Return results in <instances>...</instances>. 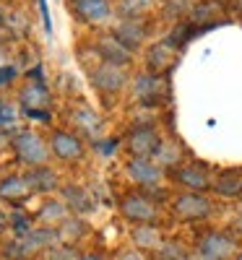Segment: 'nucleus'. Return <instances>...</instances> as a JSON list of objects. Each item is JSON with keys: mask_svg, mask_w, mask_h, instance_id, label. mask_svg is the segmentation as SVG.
<instances>
[{"mask_svg": "<svg viewBox=\"0 0 242 260\" xmlns=\"http://www.w3.org/2000/svg\"><path fill=\"white\" fill-rule=\"evenodd\" d=\"M169 211H172L174 219H180L185 224H201V221H208L214 216V201H211L208 192L183 190L177 195H172Z\"/></svg>", "mask_w": 242, "mask_h": 260, "instance_id": "f257e3e1", "label": "nucleus"}, {"mask_svg": "<svg viewBox=\"0 0 242 260\" xmlns=\"http://www.w3.org/2000/svg\"><path fill=\"white\" fill-rule=\"evenodd\" d=\"M130 94L138 102V107L143 110H159L162 104L169 102V83L167 76H157V73H138L130 81Z\"/></svg>", "mask_w": 242, "mask_h": 260, "instance_id": "f03ea898", "label": "nucleus"}, {"mask_svg": "<svg viewBox=\"0 0 242 260\" xmlns=\"http://www.w3.org/2000/svg\"><path fill=\"white\" fill-rule=\"evenodd\" d=\"M123 219L130 224H159L164 219V211L157 201H151L143 190H130L125 195H120V203H117Z\"/></svg>", "mask_w": 242, "mask_h": 260, "instance_id": "7ed1b4c3", "label": "nucleus"}, {"mask_svg": "<svg viewBox=\"0 0 242 260\" xmlns=\"http://www.w3.org/2000/svg\"><path fill=\"white\" fill-rule=\"evenodd\" d=\"M11 148L13 154L21 164H26L29 169L34 167H47L50 161V143L42 138L39 133H34V130H18V133H13L11 138Z\"/></svg>", "mask_w": 242, "mask_h": 260, "instance_id": "20e7f679", "label": "nucleus"}, {"mask_svg": "<svg viewBox=\"0 0 242 260\" xmlns=\"http://www.w3.org/2000/svg\"><path fill=\"white\" fill-rule=\"evenodd\" d=\"M198 252L208 255L211 260H234L237 255V240L227 229H203L195 237V247Z\"/></svg>", "mask_w": 242, "mask_h": 260, "instance_id": "39448f33", "label": "nucleus"}, {"mask_svg": "<svg viewBox=\"0 0 242 260\" xmlns=\"http://www.w3.org/2000/svg\"><path fill=\"white\" fill-rule=\"evenodd\" d=\"M164 136L159 125H136L125 138V148L130 159H154V154L159 151Z\"/></svg>", "mask_w": 242, "mask_h": 260, "instance_id": "423d86ee", "label": "nucleus"}, {"mask_svg": "<svg viewBox=\"0 0 242 260\" xmlns=\"http://www.w3.org/2000/svg\"><path fill=\"white\" fill-rule=\"evenodd\" d=\"M89 76H92V86L104 96H117L130 86L128 68H120V65L97 62V68H92Z\"/></svg>", "mask_w": 242, "mask_h": 260, "instance_id": "0eeeda50", "label": "nucleus"}, {"mask_svg": "<svg viewBox=\"0 0 242 260\" xmlns=\"http://www.w3.org/2000/svg\"><path fill=\"white\" fill-rule=\"evenodd\" d=\"M169 177H172L174 185H180L183 190H190V192H208L211 190V180H214L208 167L195 164V161L180 164L177 169L169 172Z\"/></svg>", "mask_w": 242, "mask_h": 260, "instance_id": "6e6552de", "label": "nucleus"}, {"mask_svg": "<svg viewBox=\"0 0 242 260\" xmlns=\"http://www.w3.org/2000/svg\"><path fill=\"white\" fill-rule=\"evenodd\" d=\"M125 175L128 180L138 185V190H148V187H157L164 182L167 172L154 161V159H130L125 164Z\"/></svg>", "mask_w": 242, "mask_h": 260, "instance_id": "1a4fd4ad", "label": "nucleus"}, {"mask_svg": "<svg viewBox=\"0 0 242 260\" xmlns=\"http://www.w3.org/2000/svg\"><path fill=\"white\" fill-rule=\"evenodd\" d=\"M50 151L60 159V161H78L83 156V141L81 136L71 133V130H52V136H50Z\"/></svg>", "mask_w": 242, "mask_h": 260, "instance_id": "9d476101", "label": "nucleus"}, {"mask_svg": "<svg viewBox=\"0 0 242 260\" xmlns=\"http://www.w3.org/2000/svg\"><path fill=\"white\" fill-rule=\"evenodd\" d=\"M94 50H97L99 60H102V62H109V65L128 68V65L133 62V52H130L115 34H102V37L94 42Z\"/></svg>", "mask_w": 242, "mask_h": 260, "instance_id": "9b49d317", "label": "nucleus"}, {"mask_svg": "<svg viewBox=\"0 0 242 260\" xmlns=\"http://www.w3.org/2000/svg\"><path fill=\"white\" fill-rule=\"evenodd\" d=\"M211 192L219 195V198H242V167H227L219 169L214 180H211Z\"/></svg>", "mask_w": 242, "mask_h": 260, "instance_id": "f8f14e48", "label": "nucleus"}, {"mask_svg": "<svg viewBox=\"0 0 242 260\" xmlns=\"http://www.w3.org/2000/svg\"><path fill=\"white\" fill-rule=\"evenodd\" d=\"M112 34L123 42L130 52H133L148 39V24L143 18H120L115 24V29H112Z\"/></svg>", "mask_w": 242, "mask_h": 260, "instance_id": "ddd939ff", "label": "nucleus"}, {"mask_svg": "<svg viewBox=\"0 0 242 260\" xmlns=\"http://www.w3.org/2000/svg\"><path fill=\"white\" fill-rule=\"evenodd\" d=\"M130 242L138 252H159V247L164 245V232L159 224H136L130 229Z\"/></svg>", "mask_w": 242, "mask_h": 260, "instance_id": "4468645a", "label": "nucleus"}, {"mask_svg": "<svg viewBox=\"0 0 242 260\" xmlns=\"http://www.w3.org/2000/svg\"><path fill=\"white\" fill-rule=\"evenodd\" d=\"M174 60H177V50L162 39V42H157V45H151L146 50V71L157 73V76H167L172 71Z\"/></svg>", "mask_w": 242, "mask_h": 260, "instance_id": "2eb2a0df", "label": "nucleus"}, {"mask_svg": "<svg viewBox=\"0 0 242 260\" xmlns=\"http://www.w3.org/2000/svg\"><path fill=\"white\" fill-rule=\"evenodd\" d=\"M18 102H21V107H24V112H50L52 96H50V91H47L45 83L29 81L24 89H21Z\"/></svg>", "mask_w": 242, "mask_h": 260, "instance_id": "dca6fc26", "label": "nucleus"}, {"mask_svg": "<svg viewBox=\"0 0 242 260\" xmlns=\"http://www.w3.org/2000/svg\"><path fill=\"white\" fill-rule=\"evenodd\" d=\"M73 11L83 24H104L112 18L115 6L109 0H78V3H73Z\"/></svg>", "mask_w": 242, "mask_h": 260, "instance_id": "f3484780", "label": "nucleus"}, {"mask_svg": "<svg viewBox=\"0 0 242 260\" xmlns=\"http://www.w3.org/2000/svg\"><path fill=\"white\" fill-rule=\"evenodd\" d=\"M18 240V237H16ZM60 242V237H57V226H34L26 237H21V245H24L26 255L32 252H45L50 247H55Z\"/></svg>", "mask_w": 242, "mask_h": 260, "instance_id": "a211bd4d", "label": "nucleus"}, {"mask_svg": "<svg viewBox=\"0 0 242 260\" xmlns=\"http://www.w3.org/2000/svg\"><path fill=\"white\" fill-rule=\"evenodd\" d=\"M154 161H157L167 175L172 169H177L180 164H185V146L177 141V138H164L159 151L154 154Z\"/></svg>", "mask_w": 242, "mask_h": 260, "instance_id": "6ab92c4d", "label": "nucleus"}, {"mask_svg": "<svg viewBox=\"0 0 242 260\" xmlns=\"http://www.w3.org/2000/svg\"><path fill=\"white\" fill-rule=\"evenodd\" d=\"M63 203L68 206L76 216L89 213V211L97 208L94 195L86 190V187H81V185H63Z\"/></svg>", "mask_w": 242, "mask_h": 260, "instance_id": "aec40b11", "label": "nucleus"}, {"mask_svg": "<svg viewBox=\"0 0 242 260\" xmlns=\"http://www.w3.org/2000/svg\"><path fill=\"white\" fill-rule=\"evenodd\" d=\"M26 182L32 187V192H52L60 187V177H57V172L50 169V167H34L26 172Z\"/></svg>", "mask_w": 242, "mask_h": 260, "instance_id": "412c9836", "label": "nucleus"}, {"mask_svg": "<svg viewBox=\"0 0 242 260\" xmlns=\"http://www.w3.org/2000/svg\"><path fill=\"white\" fill-rule=\"evenodd\" d=\"M32 195V187L26 182L24 175H8L0 180V198L8 201V203H21L24 198Z\"/></svg>", "mask_w": 242, "mask_h": 260, "instance_id": "4be33fe9", "label": "nucleus"}, {"mask_svg": "<svg viewBox=\"0 0 242 260\" xmlns=\"http://www.w3.org/2000/svg\"><path fill=\"white\" fill-rule=\"evenodd\" d=\"M71 120H73V125L81 130L83 136L97 138L99 130H102V117L92 110V107H76V110L71 112Z\"/></svg>", "mask_w": 242, "mask_h": 260, "instance_id": "5701e85b", "label": "nucleus"}, {"mask_svg": "<svg viewBox=\"0 0 242 260\" xmlns=\"http://www.w3.org/2000/svg\"><path fill=\"white\" fill-rule=\"evenodd\" d=\"M86 234H89V226H86V221L81 219V216H68V219L57 226V237H60L63 245L76 247V242H81Z\"/></svg>", "mask_w": 242, "mask_h": 260, "instance_id": "b1692460", "label": "nucleus"}, {"mask_svg": "<svg viewBox=\"0 0 242 260\" xmlns=\"http://www.w3.org/2000/svg\"><path fill=\"white\" fill-rule=\"evenodd\" d=\"M154 8H157V0H117L115 13L120 18H146Z\"/></svg>", "mask_w": 242, "mask_h": 260, "instance_id": "393cba45", "label": "nucleus"}, {"mask_svg": "<svg viewBox=\"0 0 242 260\" xmlns=\"http://www.w3.org/2000/svg\"><path fill=\"white\" fill-rule=\"evenodd\" d=\"M68 216H71V208L65 206L63 201H45L42 208H39V219L45 221L47 226H60Z\"/></svg>", "mask_w": 242, "mask_h": 260, "instance_id": "a878e982", "label": "nucleus"}, {"mask_svg": "<svg viewBox=\"0 0 242 260\" xmlns=\"http://www.w3.org/2000/svg\"><path fill=\"white\" fill-rule=\"evenodd\" d=\"M188 255H190V250H188L185 242H180V240H164V245L157 252V260H188Z\"/></svg>", "mask_w": 242, "mask_h": 260, "instance_id": "bb28decb", "label": "nucleus"}, {"mask_svg": "<svg viewBox=\"0 0 242 260\" xmlns=\"http://www.w3.org/2000/svg\"><path fill=\"white\" fill-rule=\"evenodd\" d=\"M190 3L188 0H167L164 8H162V16L167 21H174V24H180V18H188L190 16Z\"/></svg>", "mask_w": 242, "mask_h": 260, "instance_id": "cd10ccee", "label": "nucleus"}, {"mask_svg": "<svg viewBox=\"0 0 242 260\" xmlns=\"http://www.w3.org/2000/svg\"><path fill=\"white\" fill-rule=\"evenodd\" d=\"M8 226L16 232V237L21 240V237H26V234L34 229V221H32V216H29L26 211H13V213L8 216Z\"/></svg>", "mask_w": 242, "mask_h": 260, "instance_id": "c85d7f7f", "label": "nucleus"}, {"mask_svg": "<svg viewBox=\"0 0 242 260\" xmlns=\"http://www.w3.org/2000/svg\"><path fill=\"white\" fill-rule=\"evenodd\" d=\"M78 255L81 252L73 245H63V242H57L55 247L45 250V260H78Z\"/></svg>", "mask_w": 242, "mask_h": 260, "instance_id": "c756f323", "label": "nucleus"}, {"mask_svg": "<svg viewBox=\"0 0 242 260\" xmlns=\"http://www.w3.org/2000/svg\"><path fill=\"white\" fill-rule=\"evenodd\" d=\"M94 148L99 151L102 156H109V154H115V151L120 148V141L117 138H97L94 141Z\"/></svg>", "mask_w": 242, "mask_h": 260, "instance_id": "7c9ffc66", "label": "nucleus"}, {"mask_svg": "<svg viewBox=\"0 0 242 260\" xmlns=\"http://www.w3.org/2000/svg\"><path fill=\"white\" fill-rule=\"evenodd\" d=\"M18 71H16V65H0V89L3 86H11L16 81Z\"/></svg>", "mask_w": 242, "mask_h": 260, "instance_id": "2f4dec72", "label": "nucleus"}, {"mask_svg": "<svg viewBox=\"0 0 242 260\" xmlns=\"http://www.w3.org/2000/svg\"><path fill=\"white\" fill-rule=\"evenodd\" d=\"M115 260H148L143 252H138L136 247H128V250H123V252H117V257Z\"/></svg>", "mask_w": 242, "mask_h": 260, "instance_id": "473e14b6", "label": "nucleus"}, {"mask_svg": "<svg viewBox=\"0 0 242 260\" xmlns=\"http://www.w3.org/2000/svg\"><path fill=\"white\" fill-rule=\"evenodd\" d=\"M78 260H109L104 252H97V250H92V252H81L78 255Z\"/></svg>", "mask_w": 242, "mask_h": 260, "instance_id": "72a5a7b5", "label": "nucleus"}, {"mask_svg": "<svg viewBox=\"0 0 242 260\" xmlns=\"http://www.w3.org/2000/svg\"><path fill=\"white\" fill-rule=\"evenodd\" d=\"M11 146V138L6 136V130H0V151H6Z\"/></svg>", "mask_w": 242, "mask_h": 260, "instance_id": "f704fd0d", "label": "nucleus"}, {"mask_svg": "<svg viewBox=\"0 0 242 260\" xmlns=\"http://www.w3.org/2000/svg\"><path fill=\"white\" fill-rule=\"evenodd\" d=\"M188 260H211V257H208V255H203V252H198V250H190Z\"/></svg>", "mask_w": 242, "mask_h": 260, "instance_id": "c9c22d12", "label": "nucleus"}, {"mask_svg": "<svg viewBox=\"0 0 242 260\" xmlns=\"http://www.w3.org/2000/svg\"><path fill=\"white\" fill-rule=\"evenodd\" d=\"M6 226H8V216L0 211V232H6Z\"/></svg>", "mask_w": 242, "mask_h": 260, "instance_id": "e433bc0d", "label": "nucleus"}, {"mask_svg": "<svg viewBox=\"0 0 242 260\" xmlns=\"http://www.w3.org/2000/svg\"><path fill=\"white\" fill-rule=\"evenodd\" d=\"M237 221H239V226H242V203L237 206Z\"/></svg>", "mask_w": 242, "mask_h": 260, "instance_id": "4c0bfd02", "label": "nucleus"}, {"mask_svg": "<svg viewBox=\"0 0 242 260\" xmlns=\"http://www.w3.org/2000/svg\"><path fill=\"white\" fill-rule=\"evenodd\" d=\"M234 260H242V250H237V255H234Z\"/></svg>", "mask_w": 242, "mask_h": 260, "instance_id": "58836bf2", "label": "nucleus"}, {"mask_svg": "<svg viewBox=\"0 0 242 260\" xmlns=\"http://www.w3.org/2000/svg\"><path fill=\"white\" fill-rule=\"evenodd\" d=\"M3 31H6V29H3V24H0V37H3Z\"/></svg>", "mask_w": 242, "mask_h": 260, "instance_id": "ea45409f", "label": "nucleus"}, {"mask_svg": "<svg viewBox=\"0 0 242 260\" xmlns=\"http://www.w3.org/2000/svg\"><path fill=\"white\" fill-rule=\"evenodd\" d=\"M0 60H3V47H0Z\"/></svg>", "mask_w": 242, "mask_h": 260, "instance_id": "a19ab883", "label": "nucleus"}, {"mask_svg": "<svg viewBox=\"0 0 242 260\" xmlns=\"http://www.w3.org/2000/svg\"><path fill=\"white\" fill-rule=\"evenodd\" d=\"M0 104H3V99H0Z\"/></svg>", "mask_w": 242, "mask_h": 260, "instance_id": "79ce46f5", "label": "nucleus"}, {"mask_svg": "<svg viewBox=\"0 0 242 260\" xmlns=\"http://www.w3.org/2000/svg\"><path fill=\"white\" fill-rule=\"evenodd\" d=\"M73 3H78V0H73Z\"/></svg>", "mask_w": 242, "mask_h": 260, "instance_id": "37998d69", "label": "nucleus"}]
</instances>
